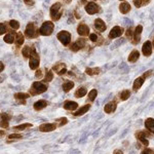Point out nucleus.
<instances>
[{
    "instance_id": "c03bdc74",
    "label": "nucleus",
    "mask_w": 154,
    "mask_h": 154,
    "mask_svg": "<svg viewBox=\"0 0 154 154\" xmlns=\"http://www.w3.org/2000/svg\"><path fill=\"white\" fill-rule=\"evenodd\" d=\"M152 70H149V71H147V72H145V73H144V75H143V77L144 78H147V77H149L151 75V74H152Z\"/></svg>"
},
{
    "instance_id": "f03ea898",
    "label": "nucleus",
    "mask_w": 154,
    "mask_h": 154,
    "mask_svg": "<svg viewBox=\"0 0 154 154\" xmlns=\"http://www.w3.org/2000/svg\"><path fill=\"white\" fill-rule=\"evenodd\" d=\"M46 91H48V86L45 84L39 82V81H36V82L33 83L32 88H30V94L32 96H34V95H38V94H42Z\"/></svg>"
},
{
    "instance_id": "c85d7f7f",
    "label": "nucleus",
    "mask_w": 154,
    "mask_h": 154,
    "mask_svg": "<svg viewBox=\"0 0 154 154\" xmlns=\"http://www.w3.org/2000/svg\"><path fill=\"white\" fill-rule=\"evenodd\" d=\"M16 43L18 44V45H22V44L24 43V41H25V38H24V36H23V34L22 33H18L17 34V37H16Z\"/></svg>"
},
{
    "instance_id": "39448f33",
    "label": "nucleus",
    "mask_w": 154,
    "mask_h": 154,
    "mask_svg": "<svg viewBox=\"0 0 154 154\" xmlns=\"http://www.w3.org/2000/svg\"><path fill=\"white\" fill-rule=\"evenodd\" d=\"M26 35L29 37V38H35V37L38 36V33H39V30L36 29L35 25L33 23H29L27 25L26 27V31H25Z\"/></svg>"
},
{
    "instance_id": "5fc2aeb1",
    "label": "nucleus",
    "mask_w": 154,
    "mask_h": 154,
    "mask_svg": "<svg viewBox=\"0 0 154 154\" xmlns=\"http://www.w3.org/2000/svg\"><path fill=\"white\" fill-rule=\"evenodd\" d=\"M153 48H154V41H153Z\"/></svg>"
},
{
    "instance_id": "2eb2a0df",
    "label": "nucleus",
    "mask_w": 154,
    "mask_h": 154,
    "mask_svg": "<svg viewBox=\"0 0 154 154\" xmlns=\"http://www.w3.org/2000/svg\"><path fill=\"white\" fill-rule=\"evenodd\" d=\"M95 28L100 32H104L106 30V24L102 19H97L95 21Z\"/></svg>"
},
{
    "instance_id": "58836bf2",
    "label": "nucleus",
    "mask_w": 154,
    "mask_h": 154,
    "mask_svg": "<svg viewBox=\"0 0 154 154\" xmlns=\"http://www.w3.org/2000/svg\"><path fill=\"white\" fill-rule=\"evenodd\" d=\"M6 31H7V29H6L5 25L3 23H0V35H1V34H4Z\"/></svg>"
},
{
    "instance_id": "7ed1b4c3",
    "label": "nucleus",
    "mask_w": 154,
    "mask_h": 154,
    "mask_svg": "<svg viewBox=\"0 0 154 154\" xmlns=\"http://www.w3.org/2000/svg\"><path fill=\"white\" fill-rule=\"evenodd\" d=\"M54 28V25L53 22H51V21L44 22V23L42 24V26L40 27V29H39V33L43 36H49L53 33Z\"/></svg>"
},
{
    "instance_id": "3c124183",
    "label": "nucleus",
    "mask_w": 154,
    "mask_h": 154,
    "mask_svg": "<svg viewBox=\"0 0 154 154\" xmlns=\"http://www.w3.org/2000/svg\"><path fill=\"white\" fill-rule=\"evenodd\" d=\"M63 1L65 2V3H67V4H68V3H70V2L72 1V0H63Z\"/></svg>"
},
{
    "instance_id": "f257e3e1",
    "label": "nucleus",
    "mask_w": 154,
    "mask_h": 154,
    "mask_svg": "<svg viewBox=\"0 0 154 154\" xmlns=\"http://www.w3.org/2000/svg\"><path fill=\"white\" fill-rule=\"evenodd\" d=\"M62 14H63V7H62V4L60 2H57V3L53 4V6L51 7V17L54 21H58L60 18L62 17Z\"/></svg>"
},
{
    "instance_id": "0eeeda50",
    "label": "nucleus",
    "mask_w": 154,
    "mask_h": 154,
    "mask_svg": "<svg viewBox=\"0 0 154 154\" xmlns=\"http://www.w3.org/2000/svg\"><path fill=\"white\" fill-rule=\"evenodd\" d=\"M85 11L88 14H95L100 11V6L95 2H88L85 5Z\"/></svg>"
},
{
    "instance_id": "412c9836",
    "label": "nucleus",
    "mask_w": 154,
    "mask_h": 154,
    "mask_svg": "<svg viewBox=\"0 0 154 154\" xmlns=\"http://www.w3.org/2000/svg\"><path fill=\"white\" fill-rule=\"evenodd\" d=\"M119 11L122 12L123 14H128V12L131 11V4L128 3V2H123V3H121L120 5H119Z\"/></svg>"
},
{
    "instance_id": "cd10ccee",
    "label": "nucleus",
    "mask_w": 154,
    "mask_h": 154,
    "mask_svg": "<svg viewBox=\"0 0 154 154\" xmlns=\"http://www.w3.org/2000/svg\"><path fill=\"white\" fill-rule=\"evenodd\" d=\"M130 96H131V91H128V89H125V91H123L122 93L120 94V97H119V98H120L121 101H125L130 98Z\"/></svg>"
},
{
    "instance_id": "f8f14e48",
    "label": "nucleus",
    "mask_w": 154,
    "mask_h": 154,
    "mask_svg": "<svg viewBox=\"0 0 154 154\" xmlns=\"http://www.w3.org/2000/svg\"><path fill=\"white\" fill-rule=\"evenodd\" d=\"M77 33L80 36H86L89 34V28L85 24H80L77 27Z\"/></svg>"
},
{
    "instance_id": "20e7f679",
    "label": "nucleus",
    "mask_w": 154,
    "mask_h": 154,
    "mask_svg": "<svg viewBox=\"0 0 154 154\" xmlns=\"http://www.w3.org/2000/svg\"><path fill=\"white\" fill-rule=\"evenodd\" d=\"M39 57L38 54H36L35 49H32V54H31V58H30V62H29V67L32 70H36L39 67Z\"/></svg>"
},
{
    "instance_id": "a878e982",
    "label": "nucleus",
    "mask_w": 154,
    "mask_h": 154,
    "mask_svg": "<svg viewBox=\"0 0 154 154\" xmlns=\"http://www.w3.org/2000/svg\"><path fill=\"white\" fill-rule=\"evenodd\" d=\"M86 93H88V91H86L85 88H79L75 91L74 96H75V98H82V97H84L86 95Z\"/></svg>"
},
{
    "instance_id": "7c9ffc66",
    "label": "nucleus",
    "mask_w": 154,
    "mask_h": 154,
    "mask_svg": "<svg viewBox=\"0 0 154 154\" xmlns=\"http://www.w3.org/2000/svg\"><path fill=\"white\" fill-rule=\"evenodd\" d=\"M22 53H23V56L25 58H29V57H31L32 51H31V48H30V46H25L23 48V51H22Z\"/></svg>"
},
{
    "instance_id": "72a5a7b5",
    "label": "nucleus",
    "mask_w": 154,
    "mask_h": 154,
    "mask_svg": "<svg viewBox=\"0 0 154 154\" xmlns=\"http://www.w3.org/2000/svg\"><path fill=\"white\" fill-rule=\"evenodd\" d=\"M97 95H98V91H97L96 89H93V91H89V94H88V99H89V101H91V102L95 101V100H96V98H97Z\"/></svg>"
},
{
    "instance_id": "f704fd0d",
    "label": "nucleus",
    "mask_w": 154,
    "mask_h": 154,
    "mask_svg": "<svg viewBox=\"0 0 154 154\" xmlns=\"http://www.w3.org/2000/svg\"><path fill=\"white\" fill-rule=\"evenodd\" d=\"M56 121H57V125H59V126H63L64 125H67V123H68V119L65 117L59 118V119H57Z\"/></svg>"
},
{
    "instance_id": "a211bd4d",
    "label": "nucleus",
    "mask_w": 154,
    "mask_h": 154,
    "mask_svg": "<svg viewBox=\"0 0 154 154\" xmlns=\"http://www.w3.org/2000/svg\"><path fill=\"white\" fill-rule=\"evenodd\" d=\"M77 107H78V104L73 101H66L65 103H64V108H65L66 110H75Z\"/></svg>"
},
{
    "instance_id": "aec40b11",
    "label": "nucleus",
    "mask_w": 154,
    "mask_h": 154,
    "mask_svg": "<svg viewBox=\"0 0 154 154\" xmlns=\"http://www.w3.org/2000/svg\"><path fill=\"white\" fill-rule=\"evenodd\" d=\"M143 83H144V77H138L135 80V82H134V91H137L138 89H140L141 86L143 85Z\"/></svg>"
},
{
    "instance_id": "09e8293b",
    "label": "nucleus",
    "mask_w": 154,
    "mask_h": 154,
    "mask_svg": "<svg viewBox=\"0 0 154 154\" xmlns=\"http://www.w3.org/2000/svg\"><path fill=\"white\" fill-rule=\"evenodd\" d=\"M114 154H123V153H122V151H121V150H115V151H114Z\"/></svg>"
},
{
    "instance_id": "6e6d98bb",
    "label": "nucleus",
    "mask_w": 154,
    "mask_h": 154,
    "mask_svg": "<svg viewBox=\"0 0 154 154\" xmlns=\"http://www.w3.org/2000/svg\"><path fill=\"white\" fill-rule=\"evenodd\" d=\"M26 1H27V0H26Z\"/></svg>"
},
{
    "instance_id": "a18cd8bd",
    "label": "nucleus",
    "mask_w": 154,
    "mask_h": 154,
    "mask_svg": "<svg viewBox=\"0 0 154 154\" xmlns=\"http://www.w3.org/2000/svg\"><path fill=\"white\" fill-rule=\"evenodd\" d=\"M35 77H36V78H41V77H42V72H41V70H37L36 71Z\"/></svg>"
},
{
    "instance_id": "393cba45",
    "label": "nucleus",
    "mask_w": 154,
    "mask_h": 154,
    "mask_svg": "<svg viewBox=\"0 0 154 154\" xmlns=\"http://www.w3.org/2000/svg\"><path fill=\"white\" fill-rule=\"evenodd\" d=\"M145 126L146 128H148L151 133H154V119L153 118H148L145 121Z\"/></svg>"
},
{
    "instance_id": "dca6fc26",
    "label": "nucleus",
    "mask_w": 154,
    "mask_h": 154,
    "mask_svg": "<svg viewBox=\"0 0 154 154\" xmlns=\"http://www.w3.org/2000/svg\"><path fill=\"white\" fill-rule=\"evenodd\" d=\"M115 110H116V103L115 102H110V103H108L107 105H105V108H104V111L108 114L113 113Z\"/></svg>"
},
{
    "instance_id": "f3484780",
    "label": "nucleus",
    "mask_w": 154,
    "mask_h": 154,
    "mask_svg": "<svg viewBox=\"0 0 154 154\" xmlns=\"http://www.w3.org/2000/svg\"><path fill=\"white\" fill-rule=\"evenodd\" d=\"M46 106H48V102L45 100H39L34 104V109H35L36 111H40L43 108H45Z\"/></svg>"
},
{
    "instance_id": "79ce46f5",
    "label": "nucleus",
    "mask_w": 154,
    "mask_h": 154,
    "mask_svg": "<svg viewBox=\"0 0 154 154\" xmlns=\"http://www.w3.org/2000/svg\"><path fill=\"white\" fill-rule=\"evenodd\" d=\"M143 3V0H134V4L136 5V7H141Z\"/></svg>"
},
{
    "instance_id": "ddd939ff",
    "label": "nucleus",
    "mask_w": 154,
    "mask_h": 154,
    "mask_svg": "<svg viewBox=\"0 0 154 154\" xmlns=\"http://www.w3.org/2000/svg\"><path fill=\"white\" fill-rule=\"evenodd\" d=\"M142 31H143V27L141 26V25H139V26H137V28L135 30V33H134V43L137 44L139 43V41H140L141 39V34H142Z\"/></svg>"
},
{
    "instance_id": "c756f323",
    "label": "nucleus",
    "mask_w": 154,
    "mask_h": 154,
    "mask_svg": "<svg viewBox=\"0 0 154 154\" xmlns=\"http://www.w3.org/2000/svg\"><path fill=\"white\" fill-rule=\"evenodd\" d=\"M32 125L31 123H24V125H17L14 128V130H17V131H23V130H26L28 128H31Z\"/></svg>"
},
{
    "instance_id": "a19ab883",
    "label": "nucleus",
    "mask_w": 154,
    "mask_h": 154,
    "mask_svg": "<svg viewBox=\"0 0 154 154\" xmlns=\"http://www.w3.org/2000/svg\"><path fill=\"white\" fill-rule=\"evenodd\" d=\"M98 35H97V34H91V35H89V39H91V41H94V42H96V41H98Z\"/></svg>"
},
{
    "instance_id": "49530a36",
    "label": "nucleus",
    "mask_w": 154,
    "mask_h": 154,
    "mask_svg": "<svg viewBox=\"0 0 154 154\" xmlns=\"http://www.w3.org/2000/svg\"><path fill=\"white\" fill-rule=\"evenodd\" d=\"M4 70V64L2 62H0V72H2Z\"/></svg>"
},
{
    "instance_id": "bb28decb",
    "label": "nucleus",
    "mask_w": 154,
    "mask_h": 154,
    "mask_svg": "<svg viewBox=\"0 0 154 154\" xmlns=\"http://www.w3.org/2000/svg\"><path fill=\"white\" fill-rule=\"evenodd\" d=\"M100 68H88L85 70V73L88 75H97L100 73Z\"/></svg>"
},
{
    "instance_id": "9b49d317",
    "label": "nucleus",
    "mask_w": 154,
    "mask_h": 154,
    "mask_svg": "<svg viewBox=\"0 0 154 154\" xmlns=\"http://www.w3.org/2000/svg\"><path fill=\"white\" fill-rule=\"evenodd\" d=\"M142 51H143L144 56H146V57L151 56V54H152V44H151L150 41H146L145 43L143 44Z\"/></svg>"
},
{
    "instance_id": "864d4df0",
    "label": "nucleus",
    "mask_w": 154,
    "mask_h": 154,
    "mask_svg": "<svg viewBox=\"0 0 154 154\" xmlns=\"http://www.w3.org/2000/svg\"><path fill=\"white\" fill-rule=\"evenodd\" d=\"M2 79H3V78H2V77H0V82L2 81Z\"/></svg>"
},
{
    "instance_id": "2f4dec72",
    "label": "nucleus",
    "mask_w": 154,
    "mask_h": 154,
    "mask_svg": "<svg viewBox=\"0 0 154 154\" xmlns=\"http://www.w3.org/2000/svg\"><path fill=\"white\" fill-rule=\"evenodd\" d=\"M14 98L19 99V100H26V99L29 98L28 94H25V93H18L14 95Z\"/></svg>"
},
{
    "instance_id": "de8ad7c7",
    "label": "nucleus",
    "mask_w": 154,
    "mask_h": 154,
    "mask_svg": "<svg viewBox=\"0 0 154 154\" xmlns=\"http://www.w3.org/2000/svg\"><path fill=\"white\" fill-rule=\"evenodd\" d=\"M126 36H128V37H131V29H128V31H126Z\"/></svg>"
},
{
    "instance_id": "473e14b6",
    "label": "nucleus",
    "mask_w": 154,
    "mask_h": 154,
    "mask_svg": "<svg viewBox=\"0 0 154 154\" xmlns=\"http://www.w3.org/2000/svg\"><path fill=\"white\" fill-rule=\"evenodd\" d=\"M54 79V73H53V71H48L46 72V75H45V78H44V81L45 82H51V80Z\"/></svg>"
},
{
    "instance_id": "c9c22d12",
    "label": "nucleus",
    "mask_w": 154,
    "mask_h": 154,
    "mask_svg": "<svg viewBox=\"0 0 154 154\" xmlns=\"http://www.w3.org/2000/svg\"><path fill=\"white\" fill-rule=\"evenodd\" d=\"M9 25H11V27L12 29L14 30H18L20 28V24L18 21H16V20H11V22H9Z\"/></svg>"
},
{
    "instance_id": "e433bc0d",
    "label": "nucleus",
    "mask_w": 154,
    "mask_h": 154,
    "mask_svg": "<svg viewBox=\"0 0 154 154\" xmlns=\"http://www.w3.org/2000/svg\"><path fill=\"white\" fill-rule=\"evenodd\" d=\"M8 121L7 120H4V119H0V126L3 128H8Z\"/></svg>"
},
{
    "instance_id": "4be33fe9",
    "label": "nucleus",
    "mask_w": 154,
    "mask_h": 154,
    "mask_svg": "<svg viewBox=\"0 0 154 154\" xmlns=\"http://www.w3.org/2000/svg\"><path fill=\"white\" fill-rule=\"evenodd\" d=\"M73 86H74L73 81L66 80V81H64V83H63V91H65V93H68L69 91H71V89L73 88Z\"/></svg>"
},
{
    "instance_id": "5701e85b",
    "label": "nucleus",
    "mask_w": 154,
    "mask_h": 154,
    "mask_svg": "<svg viewBox=\"0 0 154 154\" xmlns=\"http://www.w3.org/2000/svg\"><path fill=\"white\" fill-rule=\"evenodd\" d=\"M4 41L8 44H11L14 43V41L16 40V36H14V32H11V33H7L5 36H4Z\"/></svg>"
},
{
    "instance_id": "b1692460",
    "label": "nucleus",
    "mask_w": 154,
    "mask_h": 154,
    "mask_svg": "<svg viewBox=\"0 0 154 154\" xmlns=\"http://www.w3.org/2000/svg\"><path fill=\"white\" fill-rule=\"evenodd\" d=\"M89 108H91V105H85V106L81 107L80 109H78V110H77L76 112L74 113V115H75V116H81V115H83L84 113H86L89 110Z\"/></svg>"
},
{
    "instance_id": "8fccbe9b",
    "label": "nucleus",
    "mask_w": 154,
    "mask_h": 154,
    "mask_svg": "<svg viewBox=\"0 0 154 154\" xmlns=\"http://www.w3.org/2000/svg\"><path fill=\"white\" fill-rule=\"evenodd\" d=\"M4 135H5V131H0V138H1V137H3Z\"/></svg>"
},
{
    "instance_id": "4468645a",
    "label": "nucleus",
    "mask_w": 154,
    "mask_h": 154,
    "mask_svg": "<svg viewBox=\"0 0 154 154\" xmlns=\"http://www.w3.org/2000/svg\"><path fill=\"white\" fill-rule=\"evenodd\" d=\"M136 137L139 141H141L145 146H148L149 145V142L147 140V134L145 131H139V133L136 134Z\"/></svg>"
},
{
    "instance_id": "1a4fd4ad",
    "label": "nucleus",
    "mask_w": 154,
    "mask_h": 154,
    "mask_svg": "<svg viewBox=\"0 0 154 154\" xmlns=\"http://www.w3.org/2000/svg\"><path fill=\"white\" fill-rule=\"evenodd\" d=\"M57 123H43L38 128V130L40 131H43V133H48V131H53L57 128Z\"/></svg>"
},
{
    "instance_id": "603ef678",
    "label": "nucleus",
    "mask_w": 154,
    "mask_h": 154,
    "mask_svg": "<svg viewBox=\"0 0 154 154\" xmlns=\"http://www.w3.org/2000/svg\"><path fill=\"white\" fill-rule=\"evenodd\" d=\"M144 3H145V4H147V3H149V2H150V0H144Z\"/></svg>"
},
{
    "instance_id": "6e6552de",
    "label": "nucleus",
    "mask_w": 154,
    "mask_h": 154,
    "mask_svg": "<svg viewBox=\"0 0 154 154\" xmlns=\"http://www.w3.org/2000/svg\"><path fill=\"white\" fill-rule=\"evenodd\" d=\"M123 33V29L119 26H115L111 29L110 33H109V38L110 39H114V38H117V37L121 36Z\"/></svg>"
},
{
    "instance_id": "ea45409f",
    "label": "nucleus",
    "mask_w": 154,
    "mask_h": 154,
    "mask_svg": "<svg viewBox=\"0 0 154 154\" xmlns=\"http://www.w3.org/2000/svg\"><path fill=\"white\" fill-rule=\"evenodd\" d=\"M11 118V115H9V114H7V113H2L1 114V119H4V120L8 121Z\"/></svg>"
},
{
    "instance_id": "6ab92c4d",
    "label": "nucleus",
    "mask_w": 154,
    "mask_h": 154,
    "mask_svg": "<svg viewBox=\"0 0 154 154\" xmlns=\"http://www.w3.org/2000/svg\"><path fill=\"white\" fill-rule=\"evenodd\" d=\"M139 57H140V54H139L138 51H133L130 54V56H128V62H131V63H135V62L138 61Z\"/></svg>"
},
{
    "instance_id": "9d476101",
    "label": "nucleus",
    "mask_w": 154,
    "mask_h": 154,
    "mask_svg": "<svg viewBox=\"0 0 154 154\" xmlns=\"http://www.w3.org/2000/svg\"><path fill=\"white\" fill-rule=\"evenodd\" d=\"M53 70L56 72L58 75H64V74L67 72V68H66V65L65 64H57L53 67Z\"/></svg>"
},
{
    "instance_id": "37998d69",
    "label": "nucleus",
    "mask_w": 154,
    "mask_h": 154,
    "mask_svg": "<svg viewBox=\"0 0 154 154\" xmlns=\"http://www.w3.org/2000/svg\"><path fill=\"white\" fill-rule=\"evenodd\" d=\"M142 154H154V151L152 150V149L147 148V149H145V150L143 151Z\"/></svg>"
},
{
    "instance_id": "4c0bfd02",
    "label": "nucleus",
    "mask_w": 154,
    "mask_h": 154,
    "mask_svg": "<svg viewBox=\"0 0 154 154\" xmlns=\"http://www.w3.org/2000/svg\"><path fill=\"white\" fill-rule=\"evenodd\" d=\"M8 138L11 139V140H16V139H22L23 136L20 135V134H11V135H9Z\"/></svg>"
},
{
    "instance_id": "423d86ee",
    "label": "nucleus",
    "mask_w": 154,
    "mask_h": 154,
    "mask_svg": "<svg viewBox=\"0 0 154 154\" xmlns=\"http://www.w3.org/2000/svg\"><path fill=\"white\" fill-rule=\"evenodd\" d=\"M57 37L64 45H68L71 41V34L68 31H61L60 33H58Z\"/></svg>"
}]
</instances>
